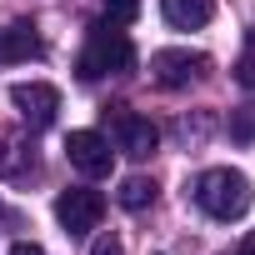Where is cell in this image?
Instances as JSON below:
<instances>
[{
    "mask_svg": "<svg viewBox=\"0 0 255 255\" xmlns=\"http://www.w3.org/2000/svg\"><path fill=\"white\" fill-rule=\"evenodd\" d=\"M195 205L210 215V220H240L250 210V180L230 165H215L195 180Z\"/></svg>",
    "mask_w": 255,
    "mask_h": 255,
    "instance_id": "obj_1",
    "label": "cell"
},
{
    "mask_svg": "<svg viewBox=\"0 0 255 255\" xmlns=\"http://www.w3.org/2000/svg\"><path fill=\"white\" fill-rule=\"evenodd\" d=\"M0 220H10V205H5V200H0Z\"/></svg>",
    "mask_w": 255,
    "mask_h": 255,
    "instance_id": "obj_18",
    "label": "cell"
},
{
    "mask_svg": "<svg viewBox=\"0 0 255 255\" xmlns=\"http://www.w3.org/2000/svg\"><path fill=\"white\" fill-rule=\"evenodd\" d=\"M160 10L175 30H200L215 15V0H160Z\"/></svg>",
    "mask_w": 255,
    "mask_h": 255,
    "instance_id": "obj_9",
    "label": "cell"
},
{
    "mask_svg": "<svg viewBox=\"0 0 255 255\" xmlns=\"http://www.w3.org/2000/svg\"><path fill=\"white\" fill-rule=\"evenodd\" d=\"M235 255H255V230H250V235L240 240V250H235Z\"/></svg>",
    "mask_w": 255,
    "mask_h": 255,
    "instance_id": "obj_17",
    "label": "cell"
},
{
    "mask_svg": "<svg viewBox=\"0 0 255 255\" xmlns=\"http://www.w3.org/2000/svg\"><path fill=\"white\" fill-rule=\"evenodd\" d=\"M110 140L100 135V130H70L65 135V160L80 170V175H90V180H100V175H110Z\"/></svg>",
    "mask_w": 255,
    "mask_h": 255,
    "instance_id": "obj_5",
    "label": "cell"
},
{
    "mask_svg": "<svg viewBox=\"0 0 255 255\" xmlns=\"http://www.w3.org/2000/svg\"><path fill=\"white\" fill-rule=\"evenodd\" d=\"M150 200H155V180H145V175H130L120 185V205L125 210H145Z\"/></svg>",
    "mask_w": 255,
    "mask_h": 255,
    "instance_id": "obj_11",
    "label": "cell"
},
{
    "mask_svg": "<svg viewBox=\"0 0 255 255\" xmlns=\"http://www.w3.org/2000/svg\"><path fill=\"white\" fill-rule=\"evenodd\" d=\"M130 65H135V45L125 40L120 30H105V25L90 30V45L80 50V75H85V80L120 75V70H130Z\"/></svg>",
    "mask_w": 255,
    "mask_h": 255,
    "instance_id": "obj_2",
    "label": "cell"
},
{
    "mask_svg": "<svg viewBox=\"0 0 255 255\" xmlns=\"http://www.w3.org/2000/svg\"><path fill=\"white\" fill-rule=\"evenodd\" d=\"M110 130H115V145L130 155V160H150V155L160 150V130H155L145 115L125 110V105H115V110H110Z\"/></svg>",
    "mask_w": 255,
    "mask_h": 255,
    "instance_id": "obj_3",
    "label": "cell"
},
{
    "mask_svg": "<svg viewBox=\"0 0 255 255\" xmlns=\"http://www.w3.org/2000/svg\"><path fill=\"white\" fill-rule=\"evenodd\" d=\"M100 215H105V195L100 190L75 185V190H60V200H55V220L65 225V235H90L100 225Z\"/></svg>",
    "mask_w": 255,
    "mask_h": 255,
    "instance_id": "obj_4",
    "label": "cell"
},
{
    "mask_svg": "<svg viewBox=\"0 0 255 255\" xmlns=\"http://www.w3.org/2000/svg\"><path fill=\"white\" fill-rule=\"evenodd\" d=\"M230 140H240V145L255 140V105H240V110L230 115Z\"/></svg>",
    "mask_w": 255,
    "mask_h": 255,
    "instance_id": "obj_12",
    "label": "cell"
},
{
    "mask_svg": "<svg viewBox=\"0 0 255 255\" xmlns=\"http://www.w3.org/2000/svg\"><path fill=\"white\" fill-rule=\"evenodd\" d=\"M10 105L25 115V125L45 130V125L55 120V110H60V90L45 85V80H20V85H10Z\"/></svg>",
    "mask_w": 255,
    "mask_h": 255,
    "instance_id": "obj_6",
    "label": "cell"
},
{
    "mask_svg": "<svg viewBox=\"0 0 255 255\" xmlns=\"http://www.w3.org/2000/svg\"><path fill=\"white\" fill-rule=\"evenodd\" d=\"M235 70H240V80H245V85H255V60H240Z\"/></svg>",
    "mask_w": 255,
    "mask_h": 255,
    "instance_id": "obj_15",
    "label": "cell"
},
{
    "mask_svg": "<svg viewBox=\"0 0 255 255\" xmlns=\"http://www.w3.org/2000/svg\"><path fill=\"white\" fill-rule=\"evenodd\" d=\"M30 165H35V155L20 140H0V175H25Z\"/></svg>",
    "mask_w": 255,
    "mask_h": 255,
    "instance_id": "obj_10",
    "label": "cell"
},
{
    "mask_svg": "<svg viewBox=\"0 0 255 255\" xmlns=\"http://www.w3.org/2000/svg\"><path fill=\"white\" fill-rule=\"evenodd\" d=\"M10 255H45V250H40V245H30V240H20V245H15Z\"/></svg>",
    "mask_w": 255,
    "mask_h": 255,
    "instance_id": "obj_16",
    "label": "cell"
},
{
    "mask_svg": "<svg viewBox=\"0 0 255 255\" xmlns=\"http://www.w3.org/2000/svg\"><path fill=\"white\" fill-rule=\"evenodd\" d=\"M90 255H125V245H120V235H100L90 245Z\"/></svg>",
    "mask_w": 255,
    "mask_h": 255,
    "instance_id": "obj_14",
    "label": "cell"
},
{
    "mask_svg": "<svg viewBox=\"0 0 255 255\" xmlns=\"http://www.w3.org/2000/svg\"><path fill=\"white\" fill-rule=\"evenodd\" d=\"M205 65H210V60H205V55H190V50H155V55H150V75H155L165 90L190 85Z\"/></svg>",
    "mask_w": 255,
    "mask_h": 255,
    "instance_id": "obj_7",
    "label": "cell"
},
{
    "mask_svg": "<svg viewBox=\"0 0 255 255\" xmlns=\"http://www.w3.org/2000/svg\"><path fill=\"white\" fill-rule=\"evenodd\" d=\"M105 10H110V20L125 25V20H135V15H140V0H105Z\"/></svg>",
    "mask_w": 255,
    "mask_h": 255,
    "instance_id": "obj_13",
    "label": "cell"
},
{
    "mask_svg": "<svg viewBox=\"0 0 255 255\" xmlns=\"http://www.w3.org/2000/svg\"><path fill=\"white\" fill-rule=\"evenodd\" d=\"M45 45L35 35V25H10V30H0V65H10V60H35Z\"/></svg>",
    "mask_w": 255,
    "mask_h": 255,
    "instance_id": "obj_8",
    "label": "cell"
}]
</instances>
